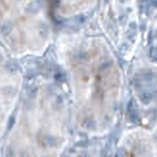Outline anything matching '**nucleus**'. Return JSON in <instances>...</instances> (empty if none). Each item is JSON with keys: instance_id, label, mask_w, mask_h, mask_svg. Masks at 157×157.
Segmentation results:
<instances>
[{"instance_id": "1", "label": "nucleus", "mask_w": 157, "mask_h": 157, "mask_svg": "<svg viewBox=\"0 0 157 157\" xmlns=\"http://www.w3.org/2000/svg\"><path fill=\"white\" fill-rule=\"evenodd\" d=\"M129 157H134V156H132V155H130V156H129Z\"/></svg>"}]
</instances>
